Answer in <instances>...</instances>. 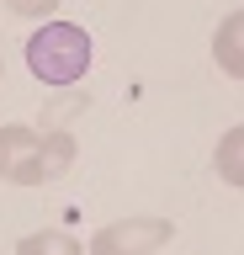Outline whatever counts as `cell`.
I'll list each match as a JSON object with an SVG mask.
<instances>
[{
    "label": "cell",
    "instance_id": "cell-3",
    "mask_svg": "<svg viewBox=\"0 0 244 255\" xmlns=\"http://www.w3.org/2000/svg\"><path fill=\"white\" fill-rule=\"evenodd\" d=\"M223 170H228V181H244V128L223 143Z\"/></svg>",
    "mask_w": 244,
    "mask_h": 255
},
{
    "label": "cell",
    "instance_id": "cell-4",
    "mask_svg": "<svg viewBox=\"0 0 244 255\" xmlns=\"http://www.w3.org/2000/svg\"><path fill=\"white\" fill-rule=\"evenodd\" d=\"M11 5H16V11H48L53 0H11Z\"/></svg>",
    "mask_w": 244,
    "mask_h": 255
},
{
    "label": "cell",
    "instance_id": "cell-2",
    "mask_svg": "<svg viewBox=\"0 0 244 255\" xmlns=\"http://www.w3.org/2000/svg\"><path fill=\"white\" fill-rule=\"evenodd\" d=\"M218 64H223L228 75H244V11L228 16L223 32H218Z\"/></svg>",
    "mask_w": 244,
    "mask_h": 255
},
{
    "label": "cell",
    "instance_id": "cell-1",
    "mask_svg": "<svg viewBox=\"0 0 244 255\" xmlns=\"http://www.w3.org/2000/svg\"><path fill=\"white\" fill-rule=\"evenodd\" d=\"M27 59H32V69L43 80L69 85V80L85 69V59H90V43H85L80 27H43L32 43H27Z\"/></svg>",
    "mask_w": 244,
    "mask_h": 255
}]
</instances>
